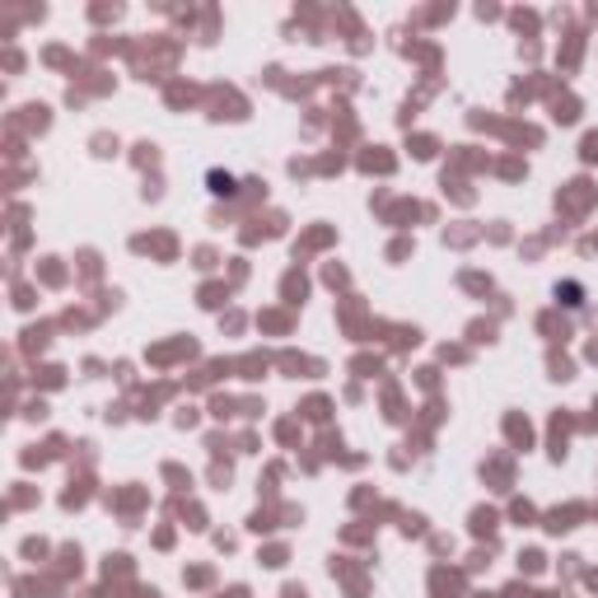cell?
Masks as SVG:
<instances>
[{
    "instance_id": "obj_1",
    "label": "cell",
    "mask_w": 598,
    "mask_h": 598,
    "mask_svg": "<svg viewBox=\"0 0 598 598\" xmlns=\"http://www.w3.org/2000/svg\"><path fill=\"white\" fill-rule=\"evenodd\" d=\"M556 295H566V304H571V309L579 304V286H571V280H566V286H556Z\"/></svg>"
}]
</instances>
